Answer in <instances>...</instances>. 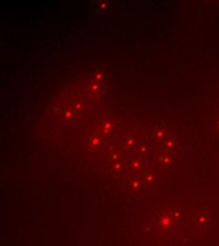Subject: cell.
<instances>
[{
    "label": "cell",
    "mask_w": 219,
    "mask_h": 246,
    "mask_svg": "<svg viewBox=\"0 0 219 246\" xmlns=\"http://www.w3.org/2000/svg\"><path fill=\"white\" fill-rule=\"evenodd\" d=\"M165 148L167 150H173L176 146V141L174 139H167L165 141Z\"/></svg>",
    "instance_id": "cell-1"
},
{
    "label": "cell",
    "mask_w": 219,
    "mask_h": 246,
    "mask_svg": "<svg viewBox=\"0 0 219 246\" xmlns=\"http://www.w3.org/2000/svg\"><path fill=\"white\" fill-rule=\"evenodd\" d=\"M217 126H218V128H219V123H218V125H217Z\"/></svg>",
    "instance_id": "cell-2"
}]
</instances>
